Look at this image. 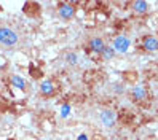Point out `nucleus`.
<instances>
[{
    "label": "nucleus",
    "instance_id": "nucleus-1",
    "mask_svg": "<svg viewBox=\"0 0 158 140\" xmlns=\"http://www.w3.org/2000/svg\"><path fill=\"white\" fill-rule=\"evenodd\" d=\"M19 42V35H18L10 27H0V45L3 46H15Z\"/></svg>",
    "mask_w": 158,
    "mask_h": 140
},
{
    "label": "nucleus",
    "instance_id": "nucleus-2",
    "mask_svg": "<svg viewBox=\"0 0 158 140\" xmlns=\"http://www.w3.org/2000/svg\"><path fill=\"white\" fill-rule=\"evenodd\" d=\"M58 13H59V16L62 18L64 21H69V19H72V18L75 16V8L72 6V3L64 2V3H61V5H59Z\"/></svg>",
    "mask_w": 158,
    "mask_h": 140
},
{
    "label": "nucleus",
    "instance_id": "nucleus-3",
    "mask_svg": "<svg viewBox=\"0 0 158 140\" xmlns=\"http://www.w3.org/2000/svg\"><path fill=\"white\" fill-rule=\"evenodd\" d=\"M129 45H131V42H129L128 37L120 35V37H117V38L114 40V46H112V48L115 51H118V53H126L128 48H129Z\"/></svg>",
    "mask_w": 158,
    "mask_h": 140
},
{
    "label": "nucleus",
    "instance_id": "nucleus-4",
    "mask_svg": "<svg viewBox=\"0 0 158 140\" xmlns=\"http://www.w3.org/2000/svg\"><path fill=\"white\" fill-rule=\"evenodd\" d=\"M101 121H102V124H104V126L114 127L115 121H117V115L114 113L112 110H102L101 111Z\"/></svg>",
    "mask_w": 158,
    "mask_h": 140
},
{
    "label": "nucleus",
    "instance_id": "nucleus-5",
    "mask_svg": "<svg viewBox=\"0 0 158 140\" xmlns=\"http://www.w3.org/2000/svg\"><path fill=\"white\" fill-rule=\"evenodd\" d=\"M144 48L147 51H150V53L158 51V38H155V37H152V35H147L144 38Z\"/></svg>",
    "mask_w": 158,
    "mask_h": 140
},
{
    "label": "nucleus",
    "instance_id": "nucleus-6",
    "mask_svg": "<svg viewBox=\"0 0 158 140\" xmlns=\"http://www.w3.org/2000/svg\"><path fill=\"white\" fill-rule=\"evenodd\" d=\"M89 48L94 51V53H102V51L106 50V45H104V42H102L101 38H91Z\"/></svg>",
    "mask_w": 158,
    "mask_h": 140
},
{
    "label": "nucleus",
    "instance_id": "nucleus-7",
    "mask_svg": "<svg viewBox=\"0 0 158 140\" xmlns=\"http://www.w3.org/2000/svg\"><path fill=\"white\" fill-rule=\"evenodd\" d=\"M54 85H53V81H50V80H46V81H43L42 85H40V91H42V94H45V96H51L53 92H54Z\"/></svg>",
    "mask_w": 158,
    "mask_h": 140
},
{
    "label": "nucleus",
    "instance_id": "nucleus-8",
    "mask_svg": "<svg viewBox=\"0 0 158 140\" xmlns=\"http://www.w3.org/2000/svg\"><path fill=\"white\" fill-rule=\"evenodd\" d=\"M133 97H134L136 100H145V97H147L145 88H144V86H134V88H133Z\"/></svg>",
    "mask_w": 158,
    "mask_h": 140
},
{
    "label": "nucleus",
    "instance_id": "nucleus-9",
    "mask_svg": "<svg viewBox=\"0 0 158 140\" xmlns=\"http://www.w3.org/2000/svg\"><path fill=\"white\" fill-rule=\"evenodd\" d=\"M147 8H148V3L144 2V0H136V2H133V10L139 14H142L147 11Z\"/></svg>",
    "mask_w": 158,
    "mask_h": 140
},
{
    "label": "nucleus",
    "instance_id": "nucleus-10",
    "mask_svg": "<svg viewBox=\"0 0 158 140\" xmlns=\"http://www.w3.org/2000/svg\"><path fill=\"white\" fill-rule=\"evenodd\" d=\"M11 85L15 88H18V89H24L26 88V80L23 77H19V75H13L11 77Z\"/></svg>",
    "mask_w": 158,
    "mask_h": 140
},
{
    "label": "nucleus",
    "instance_id": "nucleus-11",
    "mask_svg": "<svg viewBox=\"0 0 158 140\" xmlns=\"http://www.w3.org/2000/svg\"><path fill=\"white\" fill-rule=\"evenodd\" d=\"M66 61H67L70 65H75V64L78 62V56H77L75 53H67V54H66Z\"/></svg>",
    "mask_w": 158,
    "mask_h": 140
},
{
    "label": "nucleus",
    "instance_id": "nucleus-12",
    "mask_svg": "<svg viewBox=\"0 0 158 140\" xmlns=\"http://www.w3.org/2000/svg\"><path fill=\"white\" fill-rule=\"evenodd\" d=\"M102 56H104L106 61H110V59L115 56V50H114V48H106L104 51H102Z\"/></svg>",
    "mask_w": 158,
    "mask_h": 140
},
{
    "label": "nucleus",
    "instance_id": "nucleus-13",
    "mask_svg": "<svg viewBox=\"0 0 158 140\" xmlns=\"http://www.w3.org/2000/svg\"><path fill=\"white\" fill-rule=\"evenodd\" d=\"M61 115H62V118L69 116V115H70V105L64 104V105H62V108H61Z\"/></svg>",
    "mask_w": 158,
    "mask_h": 140
},
{
    "label": "nucleus",
    "instance_id": "nucleus-14",
    "mask_svg": "<svg viewBox=\"0 0 158 140\" xmlns=\"http://www.w3.org/2000/svg\"><path fill=\"white\" fill-rule=\"evenodd\" d=\"M115 91H117V92H123V86H122V85L115 86Z\"/></svg>",
    "mask_w": 158,
    "mask_h": 140
},
{
    "label": "nucleus",
    "instance_id": "nucleus-15",
    "mask_svg": "<svg viewBox=\"0 0 158 140\" xmlns=\"http://www.w3.org/2000/svg\"><path fill=\"white\" fill-rule=\"evenodd\" d=\"M77 140H88V137L85 135V134H81V135H78V138Z\"/></svg>",
    "mask_w": 158,
    "mask_h": 140
}]
</instances>
